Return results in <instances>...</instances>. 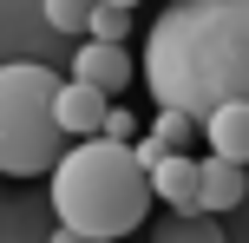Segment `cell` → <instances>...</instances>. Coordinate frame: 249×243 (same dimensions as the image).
<instances>
[{
    "instance_id": "6da1fadb",
    "label": "cell",
    "mask_w": 249,
    "mask_h": 243,
    "mask_svg": "<svg viewBox=\"0 0 249 243\" xmlns=\"http://www.w3.org/2000/svg\"><path fill=\"white\" fill-rule=\"evenodd\" d=\"M144 86L158 112L210 118L249 105V0H177L144 39Z\"/></svg>"
},
{
    "instance_id": "7a4b0ae2",
    "label": "cell",
    "mask_w": 249,
    "mask_h": 243,
    "mask_svg": "<svg viewBox=\"0 0 249 243\" xmlns=\"http://www.w3.org/2000/svg\"><path fill=\"white\" fill-rule=\"evenodd\" d=\"M53 210H59V230L72 237H92V243L131 237L151 210V171L138 165L131 145L86 138L53 171Z\"/></svg>"
},
{
    "instance_id": "3957f363",
    "label": "cell",
    "mask_w": 249,
    "mask_h": 243,
    "mask_svg": "<svg viewBox=\"0 0 249 243\" xmlns=\"http://www.w3.org/2000/svg\"><path fill=\"white\" fill-rule=\"evenodd\" d=\"M66 79L39 59H0V178H53L59 171V99Z\"/></svg>"
},
{
    "instance_id": "277c9868",
    "label": "cell",
    "mask_w": 249,
    "mask_h": 243,
    "mask_svg": "<svg viewBox=\"0 0 249 243\" xmlns=\"http://www.w3.org/2000/svg\"><path fill=\"white\" fill-rule=\"evenodd\" d=\"M151 197H164L177 217H203V158H164L151 171Z\"/></svg>"
},
{
    "instance_id": "5b68a950",
    "label": "cell",
    "mask_w": 249,
    "mask_h": 243,
    "mask_svg": "<svg viewBox=\"0 0 249 243\" xmlns=\"http://www.w3.org/2000/svg\"><path fill=\"white\" fill-rule=\"evenodd\" d=\"M105 112H112V99L105 92H92V86H72L66 79L59 86V99H53V118H59V131L66 138H105Z\"/></svg>"
},
{
    "instance_id": "8992f818",
    "label": "cell",
    "mask_w": 249,
    "mask_h": 243,
    "mask_svg": "<svg viewBox=\"0 0 249 243\" xmlns=\"http://www.w3.org/2000/svg\"><path fill=\"white\" fill-rule=\"evenodd\" d=\"M72 86H92V92H124L131 86V53L124 46H99V39H86V46L72 53Z\"/></svg>"
},
{
    "instance_id": "52a82bcc",
    "label": "cell",
    "mask_w": 249,
    "mask_h": 243,
    "mask_svg": "<svg viewBox=\"0 0 249 243\" xmlns=\"http://www.w3.org/2000/svg\"><path fill=\"white\" fill-rule=\"evenodd\" d=\"M203 138H210V158L249 171V105H223V112L203 118Z\"/></svg>"
},
{
    "instance_id": "ba28073f",
    "label": "cell",
    "mask_w": 249,
    "mask_h": 243,
    "mask_svg": "<svg viewBox=\"0 0 249 243\" xmlns=\"http://www.w3.org/2000/svg\"><path fill=\"white\" fill-rule=\"evenodd\" d=\"M249 197V171L223 165V158H203V217H223Z\"/></svg>"
},
{
    "instance_id": "9c48e42d",
    "label": "cell",
    "mask_w": 249,
    "mask_h": 243,
    "mask_svg": "<svg viewBox=\"0 0 249 243\" xmlns=\"http://www.w3.org/2000/svg\"><path fill=\"white\" fill-rule=\"evenodd\" d=\"M144 138L158 145L164 158H190V145L203 138V125H197V118H184V112H158V118H151V131H144Z\"/></svg>"
},
{
    "instance_id": "30bf717a",
    "label": "cell",
    "mask_w": 249,
    "mask_h": 243,
    "mask_svg": "<svg viewBox=\"0 0 249 243\" xmlns=\"http://www.w3.org/2000/svg\"><path fill=\"white\" fill-rule=\"evenodd\" d=\"M131 20H138V13L124 7V0H99V7H92V26H86V33L99 39V46H124V33H131Z\"/></svg>"
},
{
    "instance_id": "8fae6325",
    "label": "cell",
    "mask_w": 249,
    "mask_h": 243,
    "mask_svg": "<svg viewBox=\"0 0 249 243\" xmlns=\"http://www.w3.org/2000/svg\"><path fill=\"white\" fill-rule=\"evenodd\" d=\"M158 243H230V237H223L216 217H171L158 230Z\"/></svg>"
},
{
    "instance_id": "7c38bea8",
    "label": "cell",
    "mask_w": 249,
    "mask_h": 243,
    "mask_svg": "<svg viewBox=\"0 0 249 243\" xmlns=\"http://www.w3.org/2000/svg\"><path fill=\"white\" fill-rule=\"evenodd\" d=\"M46 26H53V33H86L92 7H79V0H46Z\"/></svg>"
},
{
    "instance_id": "4fadbf2b",
    "label": "cell",
    "mask_w": 249,
    "mask_h": 243,
    "mask_svg": "<svg viewBox=\"0 0 249 243\" xmlns=\"http://www.w3.org/2000/svg\"><path fill=\"white\" fill-rule=\"evenodd\" d=\"M105 138H112V145H131V138H138V118L124 112V105H112V112H105Z\"/></svg>"
},
{
    "instance_id": "5bb4252c",
    "label": "cell",
    "mask_w": 249,
    "mask_h": 243,
    "mask_svg": "<svg viewBox=\"0 0 249 243\" xmlns=\"http://www.w3.org/2000/svg\"><path fill=\"white\" fill-rule=\"evenodd\" d=\"M46 243H92V237H72V230H53Z\"/></svg>"
}]
</instances>
